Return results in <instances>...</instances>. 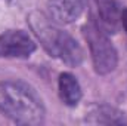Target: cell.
Returning <instances> with one entry per match:
<instances>
[{
    "mask_svg": "<svg viewBox=\"0 0 127 126\" xmlns=\"http://www.w3.org/2000/svg\"><path fill=\"white\" fill-rule=\"evenodd\" d=\"M0 113L19 125H40L44 120V104L31 86L21 80L0 82Z\"/></svg>",
    "mask_w": 127,
    "mask_h": 126,
    "instance_id": "6da1fadb",
    "label": "cell"
},
{
    "mask_svg": "<svg viewBox=\"0 0 127 126\" xmlns=\"http://www.w3.org/2000/svg\"><path fill=\"white\" fill-rule=\"evenodd\" d=\"M28 22L43 48L52 57L61 60L69 67H78L83 63L84 54L77 40L53 24V21H50L44 13L32 12L28 16Z\"/></svg>",
    "mask_w": 127,
    "mask_h": 126,
    "instance_id": "7a4b0ae2",
    "label": "cell"
},
{
    "mask_svg": "<svg viewBox=\"0 0 127 126\" xmlns=\"http://www.w3.org/2000/svg\"><path fill=\"white\" fill-rule=\"evenodd\" d=\"M84 39L89 43L90 54H92V61L93 67L97 74H108L115 70L118 57L114 45L108 39L106 31L93 19H90L84 27H83Z\"/></svg>",
    "mask_w": 127,
    "mask_h": 126,
    "instance_id": "3957f363",
    "label": "cell"
},
{
    "mask_svg": "<svg viewBox=\"0 0 127 126\" xmlns=\"http://www.w3.org/2000/svg\"><path fill=\"white\" fill-rule=\"evenodd\" d=\"M35 51V43L22 30H9L0 34V58H27Z\"/></svg>",
    "mask_w": 127,
    "mask_h": 126,
    "instance_id": "277c9868",
    "label": "cell"
},
{
    "mask_svg": "<svg viewBox=\"0 0 127 126\" xmlns=\"http://www.w3.org/2000/svg\"><path fill=\"white\" fill-rule=\"evenodd\" d=\"M50 16L61 24L74 22L81 16L86 7V0H47Z\"/></svg>",
    "mask_w": 127,
    "mask_h": 126,
    "instance_id": "5b68a950",
    "label": "cell"
},
{
    "mask_svg": "<svg viewBox=\"0 0 127 126\" xmlns=\"http://www.w3.org/2000/svg\"><path fill=\"white\" fill-rule=\"evenodd\" d=\"M89 123L99 125H127V116L118 108L108 104H100L89 111L86 119Z\"/></svg>",
    "mask_w": 127,
    "mask_h": 126,
    "instance_id": "8992f818",
    "label": "cell"
},
{
    "mask_svg": "<svg viewBox=\"0 0 127 126\" xmlns=\"http://www.w3.org/2000/svg\"><path fill=\"white\" fill-rule=\"evenodd\" d=\"M58 88H59V96L64 101V104H66L69 107H75L80 102L81 88H80L78 80L71 73H62L59 76Z\"/></svg>",
    "mask_w": 127,
    "mask_h": 126,
    "instance_id": "52a82bcc",
    "label": "cell"
},
{
    "mask_svg": "<svg viewBox=\"0 0 127 126\" xmlns=\"http://www.w3.org/2000/svg\"><path fill=\"white\" fill-rule=\"evenodd\" d=\"M99 6V16L102 21V28L108 31H115L120 22V7L115 0H96Z\"/></svg>",
    "mask_w": 127,
    "mask_h": 126,
    "instance_id": "ba28073f",
    "label": "cell"
},
{
    "mask_svg": "<svg viewBox=\"0 0 127 126\" xmlns=\"http://www.w3.org/2000/svg\"><path fill=\"white\" fill-rule=\"evenodd\" d=\"M120 22H121V25H123L124 31L127 33V7H126V9H123V10H121V13H120Z\"/></svg>",
    "mask_w": 127,
    "mask_h": 126,
    "instance_id": "9c48e42d",
    "label": "cell"
}]
</instances>
